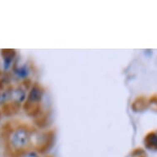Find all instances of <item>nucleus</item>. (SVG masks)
I'll return each mask as SVG.
<instances>
[{
  "instance_id": "obj_6",
  "label": "nucleus",
  "mask_w": 157,
  "mask_h": 157,
  "mask_svg": "<svg viewBox=\"0 0 157 157\" xmlns=\"http://www.w3.org/2000/svg\"><path fill=\"white\" fill-rule=\"evenodd\" d=\"M132 157H147V153L142 148H136L132 152Z\"/></svg>"
},
{
  "instance_id": "obj_5",
  "label": "nucleus",
  "mask_w": 157,
  "mask_h": 157,
  "mask_svg": "<svg viewBox=\"0 0 157 157\" xmlns=\"http://www.w3.org/2000/svg\"><path fill=\"white\" fill-rule=\"evenodd\" d=\"M145 146L147 149L156 151L157 150V134L155 132H151L146 135L144 138Z\"/></svg>"
},
{
  "instance_id": "obj_2",
  "label": "nucleus",
  "mask_w": 157,
  "mask_h": 157,
  "mask_svg": "<svg viewBox=\"0 0 157 157\" xmlns=\"http://www.w3.org/2000/svg\"><path fill=\"white\" fill-rule=\"evenodd\" d=\"M31 139L29 129L26 127H21L16 129L11 137V144L16 150H22L27 147Z\"/></svg>"
},
{
  "instance_id": "obj_8",
  "label": "nucleus",
  "mask_w": 157,
  "mask_h": 157,
  "mask_svg": "<svg viewBox=\"0 0 157 157\" xmlns=\"http://www.w3.org/2000/svg\"><path fill=\"white\" fill-rule=\"evenodd\" d=\"M21 157H39V155L37 152L35 151H31L26 152Z\"/></svg>"
},
{
  "instance_id": "obj_4",
  "label": "nucleus",
  "mask_w": 157,
  "mask_h": 157,
  "mask_svg": "<svg viewBox=\"0 0 157 157\" xmlns=\"http://www.w3.org/2000/svg\"><path fill=\"white\" fill-rule=\"evenodd\" d=\"M149 106L148 100L145 96H139L132 104V109L135 112H141L147 109Z\"/></svg>"
},
{
  "instance_id": "obj_7",
  "label": "nucleus",
  "mask_w": 157,
  "mask_h": 157,
  "mask_svg": "<svg viewBox=\"0 0 157 157\" xmlns=\"http://www.w3.org/2000/svg\"><path fill=\"white\" fill-rule=\"evenodd\" d=\"M148 103H149V106H151L152 109L157 111V95L151 96V98L148 100Z\"/></svg>"
},
{
  "instance_id": "obj_3",
  "label": "nucleus",
  "mask_w": 157,
  "mask_h": 157,
  "mask_svg": "<svg viewBox=\"0 0 157 157\" xmlns=\"http://www.w3.org/2000/svg\"><path fill=\"white\" fill-rule=\"evenodd\" d=\"M54 133L53 131H48L40 134L36 142V152L44 153L52 147L54 142Z\"/></svg>"
},
{
  "instance_id": "obj_1",
  "label": "nucleus",
  "mask_w": 157,
  "mask_h": 157,
  "mask_svg": "<svg viewBox=\"0 0 157 157\" xmlns=\"http://www.w3.org/2000/svg\"><path fill=\"white\" fill-rule=\"evenodd\" d=\"M43 91L41 86L37 83L32 86L24 105V109L29 116L36 117L40 112Z\"/></svg>"
}]
</instances>
